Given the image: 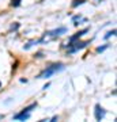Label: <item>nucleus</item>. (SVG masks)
<instances>
[{
  "label": "nucleus",
  "instance_id": "1",
  "mask_svg": "<svg viewBox=\"0 0 117 122\" xmlns=\"http://www.w3.org/2000/svg\"><path fill=\"white\" fill-rule=\"evenodd\" d=\"M64 69V64H61V62H57V64H52V65L46 66V69H44L41 73L37 76V79H46V77H50L53 76L55 73L57 72H60V71Z\"/></svg>",
  "mask_w": 117,
  "mask_h": 122
},
{
  "label": "nucleus",
  "instance_id": "2",
  "mask_svg": "<svg viewBox=\"0 0 117 122\" xmlns=\"http://www.w3.org/2000/svg\"><path fill=\"white\" fill-rule=\"evenodd\" d=\"M106 111L104 110V107L101 105H95V110H94V115H95V119L97 121H102L105 117Z\"/></svg>",
  "mask_w": 117,
  "mask_h": 122
},
{
  "label": "nucleus",
  "instance_id": "3",
  "mask_svg": "<svg viewBox=\"0 0 117 122\" xmlns=\"http://www.w3.org/2000/svg\"><path fill=\"white\" fill-rule=\"evenodd\" d=\"M86 33H89V27H86V29H83V30H80V31H78L75 35H72L71 38H69V42H68V45H71V44H74L75 41H78L80 37H83V35L86 34Z\"/></svg>",
  "mask_w": 117,
  "mask_h": 122
},
{
  "label": "nucleus",
  "instance_id": "4",
  "mask_svg": "<svg viewBox=\"0 0 117 122\" xmlns=\"http://www.w3.org/2000/svg\"><path fill=\"white\" fill-rule=\"evenodd\" d=\"M67 33V29L65 27H59V29H55L52 31H48V33H45V35H49V37H59V35L64 34Z\"/></svg>",
  "mask_w": 117,
  "mask_h": 122
},
{
  "label": "nucleus",
  "instance_id": "5",
  "mask_svg": "<svg viewBox=\"0 0 117 122\" xmlns=\"http://www.w3.org/2000/svg\"><path fill=\"white\" fill-rule=\"evenodd\" d=\"M30 118V113H18L14 115V119L15 121H26V119H29Z\"/></svg>",
  "mask_w": 117,
  "mask_h": 122
},
{
  "label": "nucleus",
  "instance_id": "6",
  "mask_svg": "<svg viewBox=\"0 0 117 122\" xmlns=\"http://www.w3.org/2000/svg\"><path fill=\"white\" fill-rule=\"evenodd\" d=\"M84 1H86V0H74V3H72V7L75 8V7H78V5L83 4Z\"/></svg>",
  "mask_w": 117,
  "mask_h": 122
},
{
  "label": "nucleus",
  "instance_id": "7",
  "mask_svg": "<svg viewBox=\"0 0 117 122\" xmlns=\"http://www.w3.org/2000/svg\"><path fill=\"white\" fill-rule=\"evenodd\" d=\"M21 1L22 0H11V5L12 7H19L21 5Z\"/></svg>",
  "mask_w": 117,
  "mask_h": 122
},
{
  "label": "nucleus",
  "instance_id": "8",
  "mask_svg": "<svg viewBox=\"0 0 117 122\" xmlns=\"http://www.w3.org/2000/svg\"><path fill=\"white\" fill-rule=\"evenodd\" d=\"M114 34H116V30H112V31H109L108 34L105 35V39H109L110 37H112V35H114Z\"/></svg>",
  "mask_w": 117,
  "mask_h": 122
},
{
  "label": "nucleus",
  "instance_id": "9",
  "mask_svg": "<svg viewBox=\"0 0 117 122\" xmlns=\"http://www.w3.org/2000/svg\"><path fill=\"white\" fill-rule=\"evenodd\" d=\"M106 48H108V45H105V46H100V48L97 49V52H98V53L104 52V50H105V49H106Z\"/></svg>",
  "mask_w": 117,
  "mask_h": 122
},
{
  "label": "nucleus",
  "instance_id": "10",
  "mask_svg": "<svg viewBox=\"0 0 117 122\" xmlns=\"http://www.w3.org/2000/svg\"><path fill=\"white\" fill-rule=\"evenodd\" d=\"M57 119H59V117H57V115H55V117H52V119H50V122H56Z\"/></svg>",
  "mask_w": 117,
  "mask_h": 122
},
{
  "label": "nucleus",
  "instance_id": "11",
  "mask_svg": "<svg viewBox=\"0 0 117 122\" xmlns=\"http://www.w3.org/2000/svg\"><path fill=\"white\" fill-rule=\"evenodd\" d=\"M18 27H19V25H18V23H17V25H14V26L11 27V29H12V30H17Z\"/></svg>",
  "mask_w": 117,
  "mask_h": 122
},
{
  "label": "nucleus",
  "instance_id": "12",
  "mask_svg": "<svg viewBox=\"0 0 117 122\" xmlns=\"http://www.w3.org/2000/svg\"><path fill=\"white\" fill-rule=\"evenodd\" d=\"M0 87H1V81H0Z\"/></svg>",
  "mask_w": 117,
  "mask_h": 122
}]
</instances>
